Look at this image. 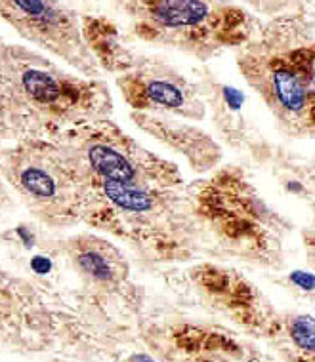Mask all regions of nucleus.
Segmentation results:
<instances>
[{
    "instance_id": "1",
    "label": "nucleus",
    "mask_w": 315,
    "mask_h": 362,
    "mask_svg": "<svg viewBox=\"0 0 315 362\" xmlns=\"http://www.w3.org/2000/svg\"><path fill=\"white\" fill-rule=\"evenodd\" d=\"M56 141L81 175L82 225L157 262L197 256L202 235L178 164L147 149L113 119L79 126Z\"/></svg>"
},
{
    "instance_id": "2",
    "label": "nucleus",
    "mask_w": 315,
    "mask_h": 362,
    "mask_svg": "<svg viewBox=\"0 0 315 362\" xmlns=\"http://www.w3.org/2000/svg\"><path fill=\"white\" fill-rule=\"evenodd\" d=\"M103 76H86L25 44L0 46V136L4 144L56 141L79 126L111 119Z\"/></svg>"
},
{
    "instance_id": "3",
    "label": "nucleus",
    "mask_w": 315,
    "mask_h": 362,
    "mask_svg": "<svg viewBox=\"0 0 315 362\" xmlns=\"http://www.w3.org/2000/svg\"><path fill=\"white\" fill-rule=\"evenodd\" d=\"M235 63L279 132L315 139V25L306 16H277L260 23Z\"/></svg>"
},
{
    "instance_id": "4",
    "label": "nucleus",
    "mask_w": 315,
    "mask_h": 362,
    "mask_svg": "<svg viewBox=\"0 0 315 362\" xmlns=\"http://www.w3.org/2000/svg\"><path fill=\"white\" fill-rule=\"evenodd\" d=\"M191 212L202 244H216L227 256L275 267L283 259L289 223L265 202L237 166H220L188 183Z\"/></svg>"
},
{
    "instance_id": "5",
    "label": "nucleus",
    "mask_w": 315,
    "mask_h": 362,
    "mask_svg": "<svg viewBox=\"0 0 315 362\" xmlns=\"http://www.w3.org/2000/svg\"><path fill=\"white\" fill-rule=\"evenodd\" d=\"M134 40L210 62L237 50L260 21L235 0H113Z\"/></svg>"
},
{
    "instance_id": "6",
    "label": "nucleus",
    "mask_w": 315,
    "mask_h": 362,
    "mask_svg": "<svg viewBox=\"0 0 315 362\" xmlns=\"http://www.w3.org/2000/svg\"><path fill=\"white\" fill-rule=\"evenodd\" d=\"M0 174L35 221L50 229L82 225V181L57 141L29 139L0 153Z\"/></svg>"
},
{
    "instance_id": "7",
    "label": "nucleus",
    "mask_w": 315,
    "mask_h": 362,
    "mask_svg": "<svg viewBox=\"0 0 315 362\" xmlns=\"http://www.w3.org/2000/svg\"><path fill=\"white\" fill-rule=\"evenodd\" d=\"M0 16L25 42L86 76H101L82 16L63 0H0Z\"/></svg>"
},
{
    "instance_id": "8",
    "label": "nucleus",
    "mask_w": 315,
    "mask_h": 362,
    "mask_svg": "<svg viewBox=\"0 0 315 362\" xmlns=\"http://www.w3.org/2000/svg\"><path fill=\"white\" fill-rule=\"evenodd\" d=\"M130 111L201 122L208 117L199 81L189 78L164 57L142 54L132 67L113 76Z\"/></svg>"
},
{
    "instance_id": "9",
    "label": "nucleus",
    "mask_w": 315,
    "mask_h": 362,
    "mask_svg": "<svg viewBox=\"0 0 315 362\" xmlns=\"http://www.w3.org/2000/svg\"><path fill=\"white\" fill-rule=\"evenodd\" d=\"M130 119L139 132L151 136L174 155L182 156L197 174L207 175L222 166L224 149L220 141L191 120L136 111L130 112Z\"/></svg>"
},
{
    "instance_id": "10",
    "label": "nucleus",
    "mask_w": 315,
    "mask_h": 362,
    "mask_svg": "<svg viewBox=\"0 0 315 362\" xmlns=\"http://www.w3.org/2000/svg\"><path fill=\"white\" fill-rule=\"evenodd\" d=\"M243 322L283 344L290 362H315V317L308 313H275L258 292L239 313Z\"/></svg>"
},
{
    "instance_id": "11",
    "label": "nucleus",
    "mask_w": 315,
    "mask_h": 362,
    "mask_svg": "<svg viewBox=\"0 0 315 362\" xmlns=\"http://www.w3.org/2000/svg\"><path fill=\"white\" fill-rule=\"evenodd\" d=\"M59 250L65 254L79 275L96 284H115L128 276V263L122 252L100 235L81 233L63 240Z\"/></svg>"
},
{
    "instance_id": "12",
    "label": "nucleus",
    "mask_w": 315,
    "mask_h": 362,
    "mask_svg": "<svg viewBox=\"0 0 315 362\" xmlns=\"http://www.w3.org/2000/svg\"><path fill=\"white\" fill-rule=\"evenodd\" d=\"M201 94L207 103L218 138L234 149H252V134L243 117L245 95L235 86L218 81L216 76L205 75L199 81Z\"/></svg>"
},
{
    "instance_id": "13",
    "label": "nucleus",
    "mask_w": 315,
    "mask_h": 362,
    "mask_svg": "<svg viewBox=\"0 0 315 362\" xmlns=\"http://www.w3.org/2000/svg\"><path fill=\"white\" fill-rule=\"evenodd\" d=\"M84 37L88 42L90 50L100 63L103 73L117 76L125 73L138 62L144 52H139L132 44L134 38L128 31H122L119 23L105 16H82Z\"/></svg>"
},
{
    "instance_id": "14",
    "label": "nucleus",
    "mask_w": 315,
    "mask_h": 362,
    "mask_svg": "<svg viewBox=\"0 0 315 362\" xmlns=\"http://www.w3.org/2000/svg\"><path fill=\"white\" fill-rule=\"evenodd\" d=\"M235 2H239L241 6H245L246 10L251 8L254 12L273 16V13H279L283 10L287 0H235Z\"/></svg>"
}]
</instances>
